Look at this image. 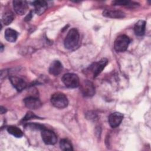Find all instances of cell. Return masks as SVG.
I'll list each match as a JSON object with an SVG mask.
<instances>
[{"label": "cell", "mask_w": 151, "mask_h": 151, "mask_svg": "<svg viewBox=\"0 0 151 151\" xmlns=\"http://www.w3.org/2000/svg\"><path fill=\"white\" fill-rule=\"evenodd\" d=\"M80 35L78 31L76 28L71 29L64 40V46L67 49L72 50L76 48L79 41Z\"/></svg>", "instance_id": "1"}, {"label": "cell", "mask_w": 151, "mask_h": 151, "mask_svg": "<svg viewBox=\"0 0 151 151\" xmlns=\"http://www.w3.org/2000/svg\"><path fill=\"white\" fill-rule=\"evenodd\" d=\"M51 102L55 107L58 109H64L68 104L67 96L61 92L54 93L51 97Z\"/></svg>", "instance_id": "2"}, {"label": "cell", "mask_w": 151, "mask_h": 151, "mask_svg": "<svg viewBox=\"0 0 151 151\" xmlns=\"http://www.w3.org/2000/svg\"><path fill=\"white\" fill-rule=\"evenodd\" d=\"M62 81L68 88H74L80 86L79 78L77 74L74 73L65 74L62 77Z\"/></svg>", "instance_id": "3"}, {"label": "cell", "mask_w": 151, "mask_h": 151, "mask_svg": "<svg viewBox=\"0 0 151 151\" xmlns=\"http://www.w3.org/2000/svg\"><path fill=\"white\" fill-rule=\"evenodd\" d=\"M130 43V39L126 35H120L118 36L114 41V48L117 52L125 51Z\"/></svg>", "instance_id": "4"}, {"label": "cell", "mask_w": 151, "mask_h": 151, "mask_svg": "<svg viewBox=\"0 0 151 151\" xmlns=\"http://www.w3.org/2000/svg\"><path fill=\"white\" fill-rule=\"evenodd\" d=\"M108 63L107 59L103 58L99 61L93 63L89 67L90 71L93 74L94 78L96 77L104 68L106 65Z\"/></svg>", "instance_id": "5"}, {"label": "cell", "mask_w": 151, "mask_h": 151, "mask_svg": "<svg viewBox=\"0 0 151 151\" xmlns=\"http://www.w3.org/2000/svg\"><path fill=\"white\" fill-rule=\"evenodd\" d=\"M41 137L44 143L48 145H53L57 142V136L55 133L50 130L43 129L41 131Z\"/></svg>", "instance_id": "6"}, {"label": "cell", "mask_w": 151, "mask_h": 151, "mask_svg": "<svg viewBox=\"0 0 151 151\" xmlns=\"http://www.w3.org/2000/svg\"><path fill=\"white\" fill-rule=\"evenodd\" d=\"M26 107L31 110L40 109L42 106L41 101L37 97L29 96L25 98L23 100Z\"/></svg>", "instance_id": "7"}, {"label": "cell", "mask_w": 151, "mask_h": 151, "mask_svg": "<svg viewBox=\"0 0 151 151\" xmlns=\"http://www.w3.org/2000/svg\"><path fill=\"white\" fill-rule=\"evenodd\" d=\"M13 6L15 12L20 15L25 14L28 9L27 2L22 0H15L13 1Z\"/></svg>", "instance_id": "8"}, {"label": "cell", "mask_w": 151, "mask_h": 151, "mask_svg": "<svg viewBox=\"0 0 151 151\" xmlns=\"http://www.w3.org/2000/svg\"><path fill=\"white\" fill-rule=\"evenodd\" d=\"M81 90L84 96L91 97L95 94V87L93 84L88 80H84L82 83Z\"/></svg>", "instance_id": "9"}, {"label": "cell", "mask_w": 151, "mask_h": 151, "mask_svg": "<svg viewBox=\"0 0 151 151\" xmlns=\"http://www.w3.org/2000/svg\"><path fill=\"white\" fill-rule=\"evenodd\" d=\"M123 119V115L119 112H114L110 114L109 117V123L112 128L118 127Z\"/></svg>", "instance_id": "10"}, {"label": "cell", "mask_w": 151, "mask_h": 151, "mask_svg": "<svg viewBox=\"0 0 151 151\" xmlns=\"http://www.w3.org/2000/svg\"><path fill=\"white\" fill-rule=\"evenodd\" d=\"M9 80L13 87L18 91H21L27 87V83L25 81L17 76H11Z\"/></svg>", "instance_id": "11"}, {"label": "cell", "mask_w": 151, "mask_h": 151, "mask_svg": "<svg viewBox=\"0 0 151 151\" xmlns=\"http://www.w3.org/2000/svg\"><path fill=\"white\" fill-rule=\"evenodd\" d=\"M103 15L111 18H123L125 17V13L119 10L105 9L103 12Z\"/></svg>", "instance_id": "12"}, {"label": "cell", "mask_w": 151, "mask_h": 151, "mask_svg": "<svg viewBox=\"0 0 151 151\" xmlns=\"http://www.w3.org/2000/svg\"><path fill=\"white\" fill-rule=\"evenodd\" d=\"M63 70V65L58 60H55L50 65L48 71L50 74L54 75V76H57L60 74Z\"/></svg>", "instance_id": "13"}, {"label": "cell", "mask_w": 151, "mask_h": 151, "mask_svg": "<svg viewBox=\"0 0 151 151\" xmlns=\"http://www.w3.org/2000/svg\"><path fill=\"white\" fill-rule=\"evenodd\" d=\"M35 12L38 15L42 14L47 8V3L45 1H36L33 2Z\"/></svg>", "instance_id": "14"}, {"label": "cell", "mask_w": 151, "mask_h": 151, "mask_svg": "<svg viewBox=\"0 0 151 151\" xmlns=\"http://www.w3.org/2000/svg\"><path fill=\"white\" fill-rule=\"evenodd\" d=\"M146 28V22L143 20L138 21L134 26V31L136 35L142 36L144 35Z\"/></svg>", "instance_id": "15"}, {"label": "cell", "mask_w": 151, "mask_h": 151, "mask_svg": "<svg viewBox=\"0 0 151 151\" xmlns=\"http://www.w3.org/2000/svg\"><path fill=\"white\" fill-rule=\"evenodd\" d=\"M18 37V32L12 29V28H7L5 31V39L11 42H15Z\"/></svg>", "instance_id": "16"}, {"label": "cell", "mask_w": 151, "mask_h": 151, "mask_svg": "<svg viewBox=\"0 0 151 151\" xmlns=\"http://www.w3.org/2000/svg\"><path fill=\"white\" fill-rule=\"evenodd\" d=\"M14 17H14V13L12 12L6 11L2 15V21L5 25H8L12 22V21L14 19Z\"/></svg>", "instance_id": "17"}, {"label": "cell", "mask_w": 151, "mask_h": 151, "mask_svg": "<svg viewBox=\"0 0 151 151\" xmlns=\"http://www.w3.org/2000/svg\"><path fill=\"white\" fill-rule=\"evenodd\" d=\"M7 131L9 134L13 135L16 137L19 138V137H21L23 136V133L21 131V130L16 126H9L7 128Z\"/></svg>", "instance_id": "18"}, {"label": "cell", "mask_w": 151, "mask_h": 151, "mask_svg": "<svg viewBox=\"0 0 151 151\" xmlns=\"http://www.w3.org/2000/svg\"><path fill=\"white\" fill-rule=\"evenodd\" d=\"M60 146L63 150H73V146L70 141L66 139H63L60 142Z\"/></svg>", "instance_id": "19"}, {"label": "cell", "mask_w": 151, "mask_h": 151, "mask_svg": "<svg viewBox=\"0 0 151 151\" xmlns=\"http://www.w3.org/2000/svg\"><path fill=\"white\" fill-rule=\"evenodd\" d=\"M113 5H123L126 6H136L137 5V4L134 2H130L127 1H114L112 2Z\"/></svg>", "instance_id": "20"}, {"label": "cell", "mask_w": 151, "mask_h": 151, "mask_svg": "<svg viewBox=\"0 0 151 151\" xmlns=\"http://www.w3.org/2000/svg\"><path fill=\"white\" fill-rule=\"evenodd\" d=\"M26 126L28 128L34 129V130H42L43 129H45V127L40 124H37V123H29L26 125Z\"/></svg>", "instance_id": "21"}, {"label": "cell", "mask_w": 151, "mask_h": 151, "mask_svg": "<svg viewBox=\"0 0 151 151\" xmlns=\"http://www.w3.org/2000/svg\"><path fill=\"white\" fill-rule=\"evenodd\" d=\"M39 119V117L36 116L35 114H34L31 111H28L27 113V114H25V116H24V117L23 118L22 120L23 121H27L31 119Z\"/></svg>", "instance_id": "22"}, {"label": "cell", "mask_w": 151, "mask_h": 151, "mask_svg": "<svg viewBox=\"0 0 151 151\" xmlns=\"http://www.w3.org/2000/svg\"><path fill=\"white\" fill-rule=\"evenodd\" d=\"M0 110H1V114H4V113H5L6 111V109H5V107H4L3 106H1Z\"/></svg>", "instance_id": "23"}, {"label": "cell", "mask_w": 151, "mask_h": 151, "mask_svg": "<svg viewBox=\"0 0 151 151\" xmlns=\"http://www.w3.org/2000/svg\"><path fill=\"white\" fill-rule=\"evenodd\" d=\"M1 51H3V48H4V46L2 45V44H1Z\"/></svg>", "instance_id": "24"}]
</instances>
